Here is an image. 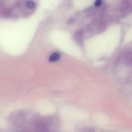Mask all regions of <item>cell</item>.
Wrapping results in <instances>:
<instances>
[{
    "mask_svg": "<svg viewBox=\"0 0 132 132\" xmlns=\"http://www.w3.org/2000/svg\"><path fill=\"white\" fill-rule=\"evenodd\" d=\"M60 58V55L58 53H54L50 56L49 61L51 62H55L58 61Z\"/></svg>",
    "mask_w": 132,
    "mask_h": 132,
    "instance_id": "6da1fadb",
    "label": "cell"
},
{
    "mask_svg": "<svg viewBox=\"0 0 132 132\" xmlns=\"http://www.w3.org/2000/svg\"><path fill=\"white\" fill-rule=\"evenodd\" d=\"M26 5L27 7L29 9H32L35 7V4L32 1H29L26 3Z\"/></svg>",
    "mask_w": 132,
    "mask_h": 132,
    "instance_id": "7a4b0ae2",
    "label": "cell"
},
{
    "mask_svg": "<svg viewBox=\"0 0 132 132\" xmlns=\"http://www.w3.org/2000/svg\"><path fill=\"white\" fill-rule=\"evenodd\" d=\"M102 3V0H96L95 3V6L98 7V6H100L101 5Z\"/></svg>",
    "mask_w": 132,
    "mask_h": 132,
    "instance_id": "3957f363",
    "label": "cell"
}]
</instances>
